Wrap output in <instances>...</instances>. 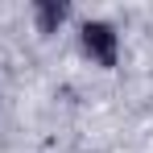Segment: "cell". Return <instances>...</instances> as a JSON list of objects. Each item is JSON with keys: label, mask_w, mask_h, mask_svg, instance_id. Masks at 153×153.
<instances>
[{"label": "cell", "mask_w": 153, "mask_h": 153, "mask_svg": "<svg viewBox=\"0 0 153 153\" xmlns=\"http://www.w3.org/2000/svg\"><path fill=\"white\" fill-rule=\"evenodd\" d=\"M79 54L100 66V71H112L120 62V29L112 25L108 17H87L79 21Z\"/></svg>", "instance_id": "cell-1"}, {"label": "cell", "mask_w": 153, "mask_h": 153, "mask_svg": "<svg viewBox=\"0 0 153 153\" xmlns=\"http://www.w3.org/2000/svg\"><path fill=\"white\" fill-rule=\"evenodd\" d=\"M33 29L42 33V37H50L58 29L66 25L71 17H75V8H71V0H33Z\"/></svg>", "instance_id": "cell-2"}]
</instances>
